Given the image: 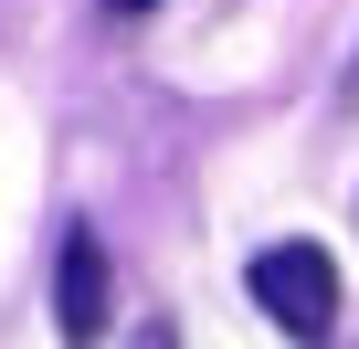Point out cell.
Wrapping results in <instances>:
<instances>
[{
    "label": "cell",
    "mask_w": 359,
    "mask_h": 349,
    "mask_svg": "<svg viewBox=\"0 0 359 349\" xmlns=\"http://www.w3.org/2000/svg\"><path fill=\"white\" fill-rule=\"evenodd\" d=\"M106 317H116V275H106V244L74 223L64 254H53V328H64V349H95Z\"/></svg>",
    "instance_id": "cell-2"
},
{
    "label": "cell",
    "mask_w": 359,
    "mask_h": 349,
    "mask_svg": "<svg viewBox=\"0 0 359 349\" xmlns=\"http://www.w3.org/2000/svg\"><path fill=\"white\" fill-rule=\"evenodd\" d=\"M137 349H180V338H169V317H148V328H137Z\"/></svg>",
    "instance_id": "cell-3"
},
{
    "label": "cell",
    "mask_w": 359,
    "mask_h": 349,
    "mask_svg": "<svg viewBox=\"0 0 359 349\" xmlns=\"http://www.w3.org/2000/svg\"><path fill=\"white\" fill-rule=\"evenodd\" d=\"M106 11H116V22H137V11H158V0H106Z\"/></svg>",
    "instance_id": "cell-4"
},
{
    "label": "cell",
    "mask_w": 359,
    "mask_h": 349,
    "mask_svg": "<svg viewBox=\"0 0 359 349\" xmlns=\"http://www.w3.org/2000/svg\"><path fill=\"white\" fill-rule=\"evenodd\" d=\"M243 286H254V307H264L285 338H327V328H338V254H327V244H264Z\"/></svg>",
    "instance_id": "cell-1"
},
{
    "label": "cell",
    "mask_w": 359,
    "mask_h": 349,
    "mask_svg": "<svg viewBox=\"0 0 359 349\" xmlns=\"http://www.w3.org/2000/svg\"><path fill=\"white\" fill-rule=\"evenodd\" d=\"M348 96H359V64H348Z\"/></svg>",
    "instance_id": "cell-5"
}]
</instances>
